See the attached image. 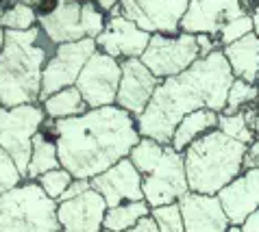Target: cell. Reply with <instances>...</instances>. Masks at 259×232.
I'll return each instance as SVG.
<instances>
[{"label": "cell", "instance_id": "obj_1", "mask_svg": "<svg viewBox=\"0 0 259 232\" xmlns=\"http://www.w3.org/2000/svg\"><path fill=\"white\" fill-rule=\"evenodd\" d=\"M44 128L57 141L59 163L74 178L92 180L111 169L142 139L138 118L120 106L90 108L70 120H46Z\"/></svg>", "mask_w": 259, "mask_h": 232}, {"label": "cell", "instance_id": "obj_2", "mask_svg": "<svg viewBox=\"0 0 259 232\" xmlns=\"http://www.w3.org/2000/svg\"><path fill=\"white\" fill-rule=\"evenodd\" d=\"M233 81L235 76L222 50L198 59L183 74L159 83L146 111L138 118L140 135L170 146L172 135L185 115L200 108L225 111Z\"/></svg>", "mask_w": 259, "mask_h": 232}, {"label": "cell", "instance_id": "obj_3", "mask_svg": "<svg viewBox=\"0 0 259 232\" xmlns=\"http://www.w3.org/2000/svg\"><path fill=\"white\" fill-rule=\"evenodd\" d=\"M57 46L39 26L31 31H5L0 52V98L5 108L41 104L44 65Z\"/></svg>", "mask_w": 259, "mask_h": 232}, {"label": "cell", "instance_id": "obj_4", "mask_svg": "<svg viewBox=\"0 0 259 232\" xmlns=\"http://www.w3.org/2000/svg\"><path fill=\"white\" fill-rule=\"evenodd\" d=\"M246 152L248 146L227 137L218 128L194 141L183 152L190 191L218 195L246 169Z\"/></svg>", "mask_w": 259, "mask_h": 232}, {"label": "cell", "instance_id": "obj_5", "mask_svg": "<svg viewBox=\"0 0 259 232\" xmlns=\"http://www.w3.org/2000/svg\"><path fill=\"white\" fill-rule=\"evenodd\" d=\"M57 206L37 180H24L0 193V232H61Z\"/></svg>", "mask_w": 259, "mask_h": 232}, {"label": "cell", "instance_id": "obj_6", "mask_svg": "<svg viewBox=\"0 0 259 232\" xmlns=\"http://www.w3.org/2000/svg\"><path fill=\"white\" fill-rule=\"evenodd\" d=\"M46 120L41 104H22L0 111V148L16 161L24 180L31 163L33 139L44 128Z\"/></svg>", "mask_w": 259, "mask_h": 232}, {"label": "cell", "instance_id": "obj_7", "mask_svg": "<svg viewBox=\"0 0 259 232\" xmlns=\"http://www.w3.org/2000/svg\"><path fill=\"white\" fill-rule=\"evenodd\" d=\"M198 59H200V50L196 35L190 33H177V35L153 33L146 52L142 54V63L159 81L183 74Z\"/></svg>", "mask_w": 259, "mask_h": 232}, {"label": "cell", "instance_id": "obj_8", "mask_svg": "<svg viewBox=\"0 0 259 232\" xmlns=\"http://www.w3.org/2000/svg\"><path fill=\"white\" fill-rule=\"evenodd\" d=\"M142 189H144V200H146L150 208L181 202L190 193L185 161L181 152H177L172 146H165L161 163L155 167V171L144 176Z\"/></svg>", "mask_w": 259, "mask_h": 232}, {"label": "cell", "instance_id": "obj_9", "mask_svg": "<svg viewBox=\"0 0 259 232\" xmlns=\"http://www.w3.org/2000/svg\"><path fill=\"white\" fill-rule=\"evenodd\" d=\"M96 39H83L57 46L53 56L44 65V76H41V102L53 96V93L76 87V81L81 76L85 63L96 52Z\"/></svg>", "mask_w": 259, "mask_h": 232}, {"label": "cell", "instance_id": "obj_10", "mask_svg": "<svg viewBox=\"0 0 259 232\" xmlns=\"http://www.w3.org/2000/svg\"><path fill=\"white\" fill-rule=\"evenodd\" d=\"M120 81H122V61L96 50L92 54V59L85 63L81 76L76 81V89L83 93V100L88 102L90 108L113 106L118 98Z\"/></svg>", "mask_w": 259, "mask_h": 232}, {"label": "cell", "instance_id": "obj_11", "mask_svg": "<svg viewBox=\"0 0 259 232\" xmlns=\"http://www.w3.org/2000/svg\"><path fill=\"white\" fill-rule=\"evenodd\" d=\"M190 0H122L120 13L148 33L177 35Z\"/></svg>", "mask_w": 259, "mask_h": 232}, {"label": "cell", "instance_id": "obj_12", "mask_svg": "<svg viewBox=\"0 0 259 232\" xmlns=\"http://www.w3.org/2000/svg\"><path fill=\"white\" fill-rule=\"evenodd\" d=\"M153 33L140 28L135 22L124 18L122 13L111 11L107 16L105 31L96 37V48L98 52L109 54L118 61L126 59H142V54L146 52Z\"/></svg>", "mask_w": 259, "mask_h": 232}, {"label": "cell", "instance_id": "obj_13", "mask_svg": "<svg viewBox=\"0 0 259 232\" xmlns=\"http://www.w3.org/2000/svg\"><path fill=\"white\" fill-rule=\"evenodd\" d=\"M246 7L240 0H190L181 20V33L211 35L218 39L220 28L235 18L246 16Z\"/></svg>", "mask_w": 259, "mask_h": 232}, {"label": "cell", "instance_id": "obj_14", "mask_svg": "<svg viewBox=\"0 0 259 232\" xmlns=\"http://www.w3.org/2000/svg\"><path fill=\"white\" fill-rule=\"evenodd\" d=\"M159 83L161 81L142 63V59L122 61V81L116 98V106L124 108L133 118H140L150 104Z\"/></svg>", "mask_w": 259, "mask_h": 232}, {"label": "cell", "instance_id": "obj_15", "mask_svg": "<svg viewBox=\"0 0 259 232\" xmlns=\"http://www.w3.org/2000/svg\"><path fill=\"white\" fill-rule=\"evenodd\" d=\"M57 219L61 232H103L107 206L105 198L98 191L90 189L83 195L68 202H57Z\"/></svg>", "mask_w": 259, "mask_h": 232}, {"label": "cell", "instance_id": "obj_16", "mask_svg": "<svg viewBox=\"0 0 259 232\" xmlns=\"http://www.w3.org/2000/svg\"><path fill=\"white\" fill-rule=\"evenodd\" d=\"M92 189L98 191L105 198L107 206H120L126 202H142L144 200V176L135 169V165L128 158H122L111 169L103 171L100 176H94L90 180Z\"/></svg>", "mask_w": 259, "mask_h": 232}, {"label": "cell", "instance_id": "obj_17", "mask_svg": "<svg viewBox=\"0 0 259 232\" xmlns=\"http://www.w3.org/2000/svg\"><path fill=\"white\" fill-rule=\"evenodd\" d=\"M218 200L231 226L240 228L250 215L259 211V169H244L218 193Z\"/></svg>", "mask_w": 259, "mask_h": 232}, {"label": "cell", "instance_id": "obj_18", "mask_svg": "<svg viewBox=\"0 0 259 232\" xmlns=\"http://www.w3.org/2000/svg\"><path fill=\"white\" fill-rule=\"evenodd\" d=\"M183 213L185 232H229L231 221L222 208L218 195L188 193L179 202Z\"/></svg>", "mask_w": 259, "mask_h": 232}, {"label": "cell", "instance_id": "obj_19", "mask_svg": "<svg viewBox=\"0 0 259 232\" xmlns=\"http://www.w3.org/2000/svg\"><path fill=\"white\" fill-rule=\"evenodd\" d=\"M39 28L55 46L88 39L83 24V0H59L53 11L39 16Z\"/></svg>", "mask_w": 259, "mask_h": 232}, {"label": "cell", "instance_id": "obj_20", "mask_svg": "<svg viewBox=\"0 0 259 232\" xmlns=\"http://www.w3.org/2000/svg\"><path fill=\"white\" fill-rule=\"evenodd\" d=\"M222 54L227 56L231 72L235 78H242L246 83H257L259 76V35L250 33L244 39L222 48Z\"/></svg>", "mask_w": 259, "mask_h": 232}, {"label": "cell", "instance_id": "obj_21", "mask_svg": "<svg viewBox=\"0 0 259 232\" xmlns=\"http://www.w3.org/2000/svg\"><path fill=\"white\" fill-rule=\"evenodd\" d=\"M218 118H220V113L209 111V108H200V111L185 115V118L179 122L175 135H172L170 146L183 154L194 141H198L200 137H205L207 133L218 128Z\"/></svg>", "mask_w": 259, "mask_h": 232}, {"label": "cell", "instance_id": "obj_22", "mask_svg": "<svg viewBox=\"0 0 259 232\" xmlns=\"http://www.w3.org/2000/svg\"><path fill=\"white\" fill-rule=\"evenodd\" d=\"M59 150H57L55 137L41 128L33 139V152H31V163L26 169V180H39L44 173L59 169Z\"/></svg>", "mask_w": 259, "mask_h": 232}, {"label": "cell", "instance_id": "obj_23", "mask_svg": "<svg viewBox=\"0 0 259 232\" xmlns=\"http://www.w3.org/2000/svg\"><path fill=\"white\" fill-rule=\"evenodd\" d=\"M48 120H70V118H78V115L88 113L90 106L83 100V93L76 89V87H68V89H61L48 96L44 102H41Z\"/></svg>", "mask_w": 259, "mask_h": 232}, {"label": "cell", "instance_id": "obj_24", "mask_svg": "<svg viewBox=\"0 0 259 232\" xmlns=\"http://www.w3.org/2000/svg\"><path fill=\"white\" fill-rule=\"evenodd\" d=\"M255 113H257V104L244 108V111L237 113H220L218 118V130L225 133L231 139L244 143V146H250L253 141H257L255 135Z\"/></svg>", "mask_w": 259, "mask_h": 232}, {"label": "cell", "instance_id": "obj_25", "mask_svg": "<svg viewBox=\"0 0 259 232\" xmlns=\"http://www.w3.org/2000/svg\"><path fill=\"white\" fill-rule=\"evenodd\" d=\"M150 208L146 204V200L142 202H126V204H120V206H113L107 211L105 217V228L111 230V232H126L135 228L142 219L150 217Z\"/></svg>", "mask_w": 259, "mask_h": 232}, {"label": "cell", "instance_id": "obj_26", "mask_svg": "<svg viewBox=\"0 0 259 232\" xmlns=\"http://www.w3.org/2000/svg\"><path fill=\"white\" fill-rule=\"evenodd\" d=\"M163 152H165V146L155 139H148V137H142L138 141V146L131 150L128 154V161L135 165L142 176H148L150 171H155V167L161 163L163 158Z\"/></svg>", "mask_w": 259, "mask_h": 232}, {"label": "cell", "instance_id": "obj_27", "mask_svg": "<svg viewBox=\"0 0 259 232\" xmlns=\"http://www.w3.org/2000/svg\"><path fill=\"white\" fill-rule=\"evenodd\" d=\"M0 26H3L5 31H31V28L39 26V13L35 7L26 5V3L9 5V7H5Z\"/></svg>", "mask_w": 259, "mask_h": 232}, {"label": "cell", "instance_id": "obj_28", "mask_svg": "<svg viewBox=\"0 0 259 232\" xmlns=\"http://www.w3.org/2000/svg\"><path fill=\"white\" fill-rule=\"evenodd\" d=\"M257 102H259V87L255 83H246L242 78H235L227 96V108L222 113L231 115L237 111H244V108L253 106Z\"/></svg>", "mask_w": 259, "mask_h": 232}, {"label": "cell", "instance_id": "obj_29", "mask_svg": "<svg viewBox=\"0 0 259 232\" xmlns=\"http://www.w3.org/2000/svg\"><path fill=\"white\" fill-rule=\"evenodd\" d=\"M250 33H255V22H253V16L246 13V16H242V18L227 22L218 33V41H220V46L225 48V46H231V43L244 39Z\"/></svg>", "mask_w": 259, "mask_h": 232}, {"label": "cell", "instance_id": "obj_30", "mask_svg": "<svg viewBox=\"0 0 259 232\" xmlns=\"http://www.w3.org/2000/svg\"><path fill=\"white\" fill-rule=\"evenodd\" d=\"M72 180H74V176L68 171V169H53V171H48L44 173L39 180H37V185L44 189V193L48 195L50 200H55V202H59L61 200V195L68 191V187L72 185Z\"/></svg>", "mask_w": 259, "mask_h": 232}, {"label": "cell", "instance_id": "obj_31", "mask_svg": "<svg viewBox=\"0 0 259 232\" xmlns=\"http://www.w3.org/2000/svg\"><path fill=\"white\" fill-rule=\"evenodd\" d=\"M150 217L155 219L159 232H185L183 213H181V206H179V202H177V204L153 208V211H150Z\"/></svg>", "mask_w": 259, "mask_h": 232}, {"label": "cell", "instance_id": "obj_32", "mask_svg": "<svg viewBox=\"0 0 259 232\" xmlns=\"http://www.w3.org/2000/svg\"><path fill=\"white\" fill-rule=\"evenodd\" d=\"M22 183H24V176H22V171L18 169L16 161L0 148V193L16 189V187Z\"/></svg>", "mask_w": 259, "mask_h": 232}, {"label": "cell", "instance_id": "obj_33", "mask_svg": "<svg viewBox=\"0 0 259 232\" xmlns=\"http://www.w3.org/2000/svg\"><path fill=\"white\" fill-rule=\"evenodd\" d=\"M90 189H92V183H90V180H85V178H74V180H72V185L68 187V191L61 195V200H59V202L74 200V198L83 195L85 191H90Z\"/></svg>", "mask_w": 259, "mask_h": 232}, {"label": "cell", "instance_id": "obj_34", "mask_svg": "<svg viewBox=\"0 0 259 232\" xmlns=\"http://www.w3.org/2000/svg\"><path fill=\"white\" fill-rule=\"evenodd\" d=\"M196 41H198V50H200V59L222 50L220 41L215 37H211V35H196Z\"/></svg>", "mask_w": 259, "mask_h": 232}, {"label": "cell", "instance_id": "obj_35", "mask_svg": "<svg viewBox=\"0 0 259 232\" xmlns=\"http://www.w3.org/2000/svg\"><path fill=\"white\" fill-rule=\"evenodd\" d=\"M16 3H26V5H31V7H35L37 9L39 7V16H44V13H48V11H53L55 9V5L59 3V0H11V5H16Z\"/></svg>", "mask_w": 259, "mask_h": 232}, {"label": "cell", "instance_id": "obj_36", "mask_svg": "<svg viewBox=\"0 0 259 232\" xmlns=\"http://www.w3.org/2000/svg\"><path fill=\"white\" fill-rule=\"evenodd\" d=\"M246 169H259V139L248 146L246 152Z\"/></svg>", "mask_w": 259, "mask_h": 232}, {"label": "cell", "instance_id": "obj_37", "mask_svg": "<svg viewBox=\"0 0 259 232\" xmlns=\"http://www.w3.org/2000/svg\"><path fill=\"white\" fill-rule=\"evenodd\" d=\"M126 232H159V228H157V223H155L153 217H146V219H142L135 228L126 230Z\"/></svg>", "mask_w": 259, "mask_h": 232}, {"label": "cell", "instance_id": "obj_38", "mask_svg": "<svg viewBox=\"0 0 259 232\" xmlns=\"http://www.w3.org/2000/svg\"><path fill=\"white\" fill-rule=\"evenodd\" d=\"M240 228H242V232H259V211L250 215Z\"/></svg>", "mask_w": 259, "mask_h": 232}, {"label": "cell", "instance_id": "obj_39", "mask_svg": "<svg viewBox=\"0 0 259 232\" xmlns=\"http://www.w3.org/2000/svg\"><path fill=\"white\" fill-rule=\"evenodd\" d=\"M83 3H96L103 11H113L122 3V0H83Z\"/></svg>", "mask_w": 259, "mask_h": 232}, {"label": "cell", "instance_id": "obj_40", "mask_svg": "<svg viewBox=\"0 0 259 232\" xmlns=\"http://www.w3.org/2000/svg\"><path fill=\"white\" fill-rule=\"evenodd\" d=\"M240 3H242L244 7H246V11H248V13H253V9H255V7L259 5L257 0H240Z\"/></svg>", "mask_w": 259, "mask_h": 232}, {"label": "cell", "instance_id": "obj_41", "mask_svg": "<svg viewBox=\"0 0 259 232\" xmlns=\"http://www.w3.org/2000/svg\"><path fill=\"white\" fill-rule=\"evenodd\" d=\"M250 16H253V22H255V33L259 35V5L253 9V13H250Z\"/></svg>", "mask_w": 259, "mask_h": 232}, {"label": "cell", "instance_id": "obj_42", "mask_svg": "<svg viewBox=\"0 0 259 232\" xmlns=\"http://www.w3.org/2000/svg\"><path fill=\"white\" fill-rule=\"evenodd\" d=\"M255 135L259 139V102H257V113H255Z\"/></svg>", "mask_w": 259, "mask_h": 232}, {"label": "cell", "instance_id": "obj_43", "mask_svg": "<svg viewBox=\"0 0 259 232\" xmlns=\"http://www.w3.org/2000/svg\"><path fill=\"white\" fill-rule=\"evenodd\" d=\"M3 46H5V28L0 26V52H3Z\"/></svg>", "mask_w": 259, "mask_h": 232}, {"label": "cell", "instance_id": "obj_44", "mask_svg": "<svg viewBox=\"0 0 259 232\" xmlns=\"http://www.w3.org/2000/svg\"><path fill=\"white\" fill-rule=\"evenodd\" d=\"M229 232H242V228H237V226H231V230Z\"/></svg>", "mask_w": 259, "mask_h": 232}, {"label": "cell", "instance_id": "obj_45", "mask_svg": "<svg viewBox=\"0 0 259 232\" xmlns=\"http://www.w3.org/2000/svg\"><path fill=\"white\" fill-rule=\"evenodd\" d=\"M3 13H5V7H3V3H0V20H3Z\"/></svg>", "mask_w": 259, "mask_h": 232}, {"label": "cell", "instance_id": "obj_46", "mask_svg": "<svg viewBox=\"0 0 259 232\" xmlns=\"http://www.w3.org/2000/svg\"><path fill=\"white\" fill-rule=\"evenodd\" d=\"M3 108H5V104H3V98H0V111H3Z\"/></svg>", "mask_w": 259, "mask_h": 232}, {"label": "cell", "instance_id": "obj_47", "mask_svg": "<svg viewBox=\"0 0 259 232\" xmlns=\"http://www.w3.org/2000/svg\"><path fill=\"white\" fill-rule=\"evenodd\" d=\"M255 85H257V87H259V76H257V83H255Z\"/></svg>", "mask_w": 259, "mask_h": 232}, {"label": "cell", "instance_id": "obj_48", "mask_svg": "<svg viewBox=\"0 0 259 232\" xmlns=\"http://www.w3.org/2000/svg\"><path fill=\"white\" fill-rule=\"evenodd\" d=\"M103 232H111V230H107V228H105V230H103Z\"/></svg>", "mask_w": 259, "mask_h": 232}, {"label": "cell", "instance_id": "obj_49", "mask_svg": "<svg viewBox=\"0 0 259 232\" xmlns=\"http://www.w3.org/2000/svg\"><path fill=\"white\" fill-rule=\"evenodd\" d=\"M257 3H259V0H257Z\"/></svg>", "mask_w": 259, "mask_h": 232}]
</instances>
